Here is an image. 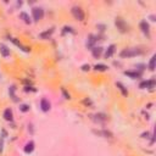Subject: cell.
Here are the masks:
<instances>
[{
  "instance_id": "cell-1",
  "label": "cell",
  "mask_w": 156,
  "mask_h": 156,
  "mask_svg": "<svg viewBox=\"0 0 156 156\" xmlns=\"http://www.w3.org/2000/svg\"><path fill=\"white\" fill-rule=\"evenodd\" d=\"M142 54V50H138V49H126L125 51L121 53V56L122 57H132V56H135V55H139Z\"/></svg>"
},
{
  "instance_id": "cell-2",
  "label": "cell",
  "mask_w": 156,
  "mask_h": 156,
  "mask_svg": "<svg viewBox=\"0 0 156 156\" xmlns=\"http://www.w3.org/2000/svg\"><path fill=\"white\" fill-rule=\"evenodd\" d=\"M32 12H33V19H34V21H39V20L43 19V16H44L43 9H40V7H34Z\"/></svg>"
},
{
  "instance_id": "cell-3",
  "label": "cell",
  "mask_w": 156,
  "mask_h": 156,
  "mask_svg": "<svg viewBox=\"0 0 156 156\" xmlns=\"http://www.w3.org/2000/svg\"><path fill=\"white\" fill-rule=\"evenodd\" d=\"M72 13H73V16H75L76 19L79 20V21H83V19H84V13H83L81 7L75 6L73 9H72Z\"/></svg>"
},
{
  "instance_id": "cell-4",
  "label": "cell",
  "mask_w": 156,
  "mask_h": 156,
  "mask_svg": "<svg viewBox=\"0 0 156 156\" xmlns=\"http://www.w3.org/2000/svg\"><path fill=\"white\" fill-rule=\"evenodd\" d=\"M116 25H117V27H118L122 32H126V31H127V28H128V27H127V25L125 23V21H123L122 19H117V20H116Z\"/></svg>"
},
{
  "instance_id": "cell-5",
  "label": "cell",
  "mask_w": 156,
  "mask_h": 156,
  "mask_svg": "<svg viewBox=\"0 0 156 156\" xmlns=\"http://www.w3.org/2000/svg\"><path fill=\"white\" fill-rule=\"evenodd\" d=\"M40 107H42L43 111H49L50 110V102L46 99H42V101H40Z\"/></svg>"
},
{
  "instance_id": "cell-6",
  "label": "cell",
  "mask_w": 156,
  "mask_h": 156,
  "mask_svg": "<svg viewBox=\"0 0 156 156\" xmlns=\"http://www.w3.org/2000/svg\"><path fill=\"white\" fill-rule=\"evenodd\" d=\"M0 53H1V55L4 57H7L10 55V50L7 49L5 45H0Z\"/></svg>"
},
{
  "instance_id": "cell-7",
  "label": "cell",
  "mask_w": 156,
  "mask_h": 156,
  "mask_svg": "<svg viewBox=\"0 0 156 156\" xmlns=\"http://www.w3.org/2000/svg\"><path fill=\"white\" fill-rule=\"evenodd\" d=\"M115 50H116V46L115 45H110L109 46V49H107L106 54H105V56H106V59H109V57H111L113 55V53H115Z\"/></svg>"
},
{
  "instance_id": "cell-8",
  "label": "cell",
  "mask_w": 156,
  "mask_h": 156,
  "mask_svg": "<svg viewBox=\"0 0 156 156\" xmlns=\"http://www.w3.org/2000/svg\"><path fill=\"white\" fill-rule=\"evenodd\" d=\"M154 84H155V82L154 81H148V82H142V83H140V88H152L154 87Z\"/></svg>"
},
{
  "instance_id": "cell-9",
  "label": "cell",
  "mask_w": 156,
  "mask_h": 156,
  "mask_svg": "<svg viewBox=\"0 0 156 156\" xmlns=\"http://www.w3.org/2000/svg\"><path fill=\"white\" fill-rule=\"evenodd\" d=\"M4 117H5V119H7V121H12V112H11L10 109H6V110H5Z\"/></svg>"
},
{
  "instance_id": "cell-10",
  "label": "cell",
  "mask_w": 156,
  "mask_h": 156,
  "mask_svg": "<svg viewBox=\"0 0 156 156\" xmlns=\"http://www.w3.org/2000/svg\"><path fill=\"white\" fill-rule=\"evenodd\" d=\"M140 28L143 29V32L145 33V34H148V36H149V25H148L145 21L140 23Z\"/></svg>"
},
{
  "instance_id": "cell-11",
  "label": "cell",
  "mask_w": 156,
  "mask_h": 156,
  "mask_svg": "<svg viewBox=\"0 0 156 156\" xmlns=\"http://www.w3.org/2000/svg\"><path fill=\"white\" fill-rule=\"evenodd\" d=\"M33 149H34V143H33V142H29V143L26 145L25 151H26V152H32V151H33Z\"/></svg>"
},
{
  "instance_id": "cell-12",
  "label": "cell",
  "mask_w": 156,
  "mask_h": 156,
  "mask_svg": "<svg viewBox=\"0 0 156 156\" xmlns=\"http://www.w3.org/2000/svg\"><path fill=\"white\" fill-rule=\"evenodd\" d=\"M20 17L26 23H31V19H29V16H28L26 12H21V13H20Z\"/></svg>"
},
{
  "instance_id": "cell-13",
  "label": "cell",
  "mask_w": 156,
  "mask_h": 156,
  "mask_svg": "<svg viewBox=\"0 0 156 156\" xmlns=\"http://www.w3.org/2000/svg\"><path fill=\"white\" fill-rule=\"evenodd\" d=\"M101 51H102L101 48H94L93 49V55L95 57H99L100 55H101Z\"/></svg>"
},
{
  "instance_id": "cell-14",
  "label": "cell",
  "mask_w": 156,
  "mask_h": 156,
  "mask_svg": "<svg viewBox=\"0 0 156 156\" xmlns=\"http://www.w3.org/2000/svg\"><path fill=\"white\" fill-rule=\"evenodd\" d=\"M155 60H156V57L155 55L151 57V60H150V63H149V68L151 70V71H154L155 70Z\"/></svg>"
},
{
  "instance_id": "cell-15",
  "label": "cell",
  "mask_w": 156,
  "mask_h": 156,
  "mask_svg": "<svg viewBox=\"0 0 156 156\" xmlns=\"http://www.w3.org/2000/svg\"><path fill=\"white\" fill-rule=\"evenodd\" d=\"M127 76H129V77H132V78H137V77H139L140 76V73H137V72H125Z\"/></svg>"
},
{
  "instance_id": "cell-16",
  "label": "cell",
  "mask_w": 156,
  "mask_h": 156,
  "mask_svg": "<svg viewBox=\"0 0 156 156\" xmlns=\"http://www.w3.org/2000/svg\"><path fill=\"white\" fill-rule=\"evenodd\" d=\"M117 87H118V89L121 90V92H122V93H123V95H127V90H126L125 87H123L121 83H117Z\"/></svg>"
},
{
  "instance_id": "cell-17",
  "label": "cell",
  "mask_w": 156,
  "mask_h": 156,
  "mask_svg": "<svg viewBox=\"0 0 156 156\" xmlns=\"http://www.w3.org/2000/svg\"><path fill=\"white\" fill-rule=\"evenodd\" d=\"M95 68L99 70V71H106L107 67L105 66V65H96V66H95Z\"/></svg>"
},
{
  "instance_id": "cell-18",
  "label": "cell",
  "mask_w": 156,
  "mask_h": 156,
  "mask_svg": "<svg viewBox=\"0 0 156 156\" xmlns=\"http://www.w3.org/2000/svg\"><path fill=\"white\" fill-rule=\"evenodd\" d=\"M53 29H50V31H48V32H45V33H43V34H40V37L42 38H45V37H48V36H50L51 33H53Z\"/></svg>"
},
{
  "instance_id": "cell-19",
  "label": "cell",
  "mask_w": 156,
  "mask_h": 156,
  "mask_svg": "<svg viewBox=\"0 0 156 156\" xmlns=\"http://www.w3.org/2000/svg\"><path fill=\"white\" fill-rule=\"evenodd\" d=\"M21 110H22L23 112H26V111L29 110V106H28V105H22V106H21Z\"/></svg>"
},
{
  "instance_id": "cell-20",
  "label": "cell",
  "mask_w": 156,
  "mask_h": 156,
  "mask_svg": "<svg viewBox=\"0 0 156 156\" xmlns=\"http://www.w3.org/2000/svg\"><path fill=\"white\" fill-rule=\"evenodd\" d=\"M83 70H89V66H83Z\"/></svg>"
}]
</instances>
